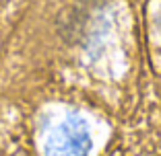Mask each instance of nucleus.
Instances as JSON below:
<instances>
[{
    "mask_svg": "<svg viewBox=\"0 0 161 156\" xmlns=\"http://www.w3.org/2000/svg\"><path fill=\"white\" fill-rule=\"evenodd\" d=\"M93 148L89 123L80 115H66L46 133L43 156H89Z\"/></svg>",
    "mask_w": 161,
    "mask_h": 156,
    "instance_id": "obj_1",
    "label": "nucleus"
}]
</instances>
